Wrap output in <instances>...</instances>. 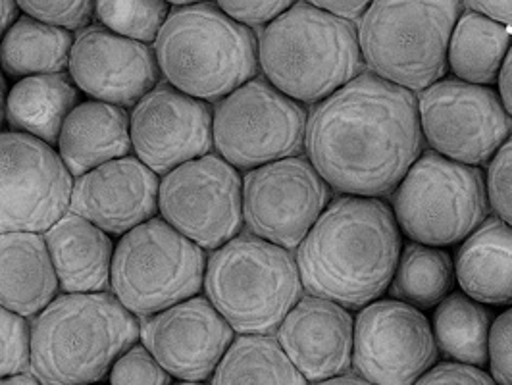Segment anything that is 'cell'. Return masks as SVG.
<instances>
[{"label": "cell", "mask_w": 512, "mask_h": 385, "mask_svg": "<svg viewBox=\"0 0 512 385\" xmlns=\"http://www.w3.org/2000/svg\"><path fill=\"white\" fill-rule=\"evenodd\" d=\"M68 76L93 101L131 110L160 83L153 47L101 26L77 33Z\"/></svg>", "instance_id": "18"}, {"label": "cell", "mask_w": 512, "mask_h": 385, "mask_svg": "<svg viewBox=\"0 0 512 385\" xmlns=\"http://www.w3.org/2000/svg\"><path fill=\"white\" fill-rule=\"evenodd\" d=\"M56 153L74 180L129 156V110L99 101L77 104L62 126Z\"/></svg>", "instance_id": "22"}, {"label": "cell", "mask_w": 512, "mask_h": 385, "mask_svg": "<svg viewBox=\"0 0 512 385\" xmlns=\"http://www.w3.org/2000/svg\"><path fill=\"white\" fill-rule=\"evenodd\" d=\"M74 178L56 149L0 131V233H45L70 212Z\"/></svg>", "instance_id": "14"}, {"label": "cell", "mask_w": 512, "mask_h": 385, "mask_svg": "<svg viewBox=\"0 0 512 385\" xmlns=\"http://www.w3.org/2000/svg\"><path fill=\"white\" fill-rule=\"evenodd\" d=\"M493 316L486 305L453 291L436 308L432 332L437 353L451 362L484 368Z\"/></svg>", "instance_id": "28"}, {"label": "cell", "mask_w": 512, "mask_h": 385, "mask_svg": "<svg viewBox=\"0 0 512 385\" xmlns=\"http://www.w3.org/2000/svg\"><path fill=\"white\" fill-rule=\"evenodd\" d=\"M511 45L512 29L466 8L451 33L447 70L464 83L491 87L499 79Z\"/></svg>", "instance_id": "26"}, {"label": "cell", "mask_w": 512, "mask_h": 385, "mask_svg": "<svg viewBox=\"0 0 512 385\" xmlns=\"http://www.w3.org/2000/svg\"><path fill=\"white\" fill-rule=\"evenodd\" d=\"M43 233H0V307L35 318L60 295Z\"/></svg>", "instance_id": "23"}, {"label": "cell", "mask_w": 512, "mask_h": 385, "mask_svg": "<svg viewBox=\"0 0 512 385\" xmlns=\"http://www.w3.org/2000/svg\"><path fill=\"white\" fill-rule=\"evenodd\" d=\"M20 18V8L18 2H8V0H0V43L4 39V35L8 33V29L12 24Z\"/></svg>", "instance_id": "42"}, {"label": "cell", "mask_w": 512, "mask_h": 385, "mask_svg": "<svg viewBox=\"0 0 512 385\" xmlns=\"http://www.w3.org/2000/svg\"><path fill=\"white\" fill-rule=\"evenodd\" d=\"M293 2H220L218 8L241 26L266 27L278 20Z\"/></svg>", "instance_id": "37"}, {"label": "cell", "mask_w": 512, "mask_h": 385, "mask_svg": "<svg viewBox=\"0 0 512 385\" xmlns=\"http://www.w3.org/2000/svg\"><path fill=\"white\" fill-rule=\"evenodd\" d=\"M391 210L412 243L455 247L489 218L486 174L424 151L391 195Z\"/></svg>", "instance_id": "8"}, {"label": "cell", "mask_w": 512, "mask_h": 385, "mask_svg": "<svg viewBox=\"0 0 512 385\" xmlns=\"http://www.w3.org/2000/svg\"><path fill=\"white\" fill-rule=\"evenodd\" d=\"M158 187L153 170L129 154L74 180L70 212L122 237L158 216Z\"/></svg>", "instance_id": "19"}, {"label": "cell", "mask_w": 512, "mask_h": 385, "mask_svg": "<svg viewBox=\"0 0 512 385\" xmlns=\"http://www.w3.org/2000/svg\"><path fill=\"white\" fill-rule=\"evenodd\" d=\"M18 8L29 18L68 33L85 31L95 18V2H18Z\"/></svg>", "instance_id": "34"}, {"label": "cell", "mask_w": 512, "mask_h": 385, "mask_svg": "<svg viewBox=\"0 0 512 385\" xmlns=\"http://www.w3.org/2000/svg\"><path fill=\"white\" fill-rule=\"evenodd\" d=\"M172 385H206V384H195V382H178V384Z\"/></svg>", "instance_id": "46"}, {"label": "cell", "mask_w": 512, "mask_h": 385, "mask_svg": "<svg viewBox=\"0 0 512 385\" xmlns=\"http://www.w3.org/2000/svg\"><path fill=\"white\" fill-rule=\"evenodd\" d=\"M210 385H308L272 335H237Z\"/></svg>", "instance_id": "30"}, {"label": "cell", "mask_w": 512, "mask_h": 385, "mask_svg": "<svg viewBox=\"0 0 512 385\" xmlns=\"http://www.w3.org/2000/svg\"><path fill=\"white\" fill-rule=\"evenodd\" d=\"M453 257L439 247L422 243H403L389 295L420 312L436 308L455 287Z\"/></svg>", "instance_id": "29"}, {"label": "cell", "mask_w": 512, "mask_h": 385, "mask_svg": "<svg viewBox=\"0 0 512 385\" xmlns=\"http://www.w3.org/2000/svg\"><path fill=\"white\" fill-rule=\"evenodd\" d=\"M403 233L382 199H333L297 249L303 289L347 310L380 301L389 291Z\"/></svg>", "instance_id": "2"}, {"label": "cell", "mask_w": 512, "mask_h": 385, "mask_svg": "<svg viewBox=\"0 0 512 385\" xmlns=\"http://www.w3.org/2000/svg\"><path fill=\"white\" fill-rule=\"evenodd\" d=\"M203 291L235 334L270 335L305 289L291 251L239 233L208 255Z\"/></svg>", "instance_id": "6"}, {"label": "cell", "mask_w": 512, "mask_h": 385, "mask_svg": "<svg viewBox=\"0 0 512 385\" xmlns=\"http://www.w3.org/2000/svg\"><path fill=\"white\" fill-rule=\"evenodd\" d=\"M455 280L480 305L512 307V228L489 216L455 253Z\"/></svg>", "instance_id": "24"}, {"label": "cell", "mask_w": 512, "mask_h": 385, "mask_svg": "<svg viewBox=\"0 0 512 385\" xmlns=\"http://www.w3.org/2000/svg\"><path fill=\"white\" fill-rule=\"evenodd\" d=\"M312 385H372L368 382H364L359 376H353V374H343V376H337L332 380H324V382H318V384Z\"/></svg>", "instance_id": "43"}, {"label": "cell", "mask_w": 512, "mask_h": 385, "mask_svg": "<svg viewBox=\"0 0 512 385\" xmlns=\"http://www.w3.org/2000/svg\"><path fill=\"white\" fill-rule=\"evenodd\" d=\"M308 112L264 77H255L214 106V149L239 172L305 151Z\"/></svg>", "instance_id": "10"}, {"label": "cell", "mask_w": 512, "mask_h": 385, "mask_svg": "<svg viewBox=\"0 0 512 385\" xmlns=\"http://www.w3.org/2000/svg\"><path fill=\"white\" fill-rule=\"evenodd\" d=\"M31 360V324L0 307V380L27 374Z\"/></svg>", "instance_id": "32"}, {"label": "cell", "mask_w": 512, "mask_h": 385, "mask_svg": "<svg viewBox=\"0 0 512 385\" xmlns=\"http://www.w3.org/2000/svg\"><path fill=\"white\" fill-rule=\"evenodd\" d=\"M141 343L180 382L205 384L235 339L230 324L205 295L139 320Z\"/></svg>", "instance_id": "17"}, {"label": "cell", "mask_w": 512, "mask_h": 385, "mask_svg": "<svg viewBox=\"0 0 512 385\" xmlns=\"http://www.w3.org/2000/svg\"><path fill=\"white\" fill-rule=\"evenodd\" d=\"M141 324L110 293H60L31 320V376L41 385L101 384L139 343Z\"/></svg>", "instance_id": "3"}, {"label": "cell", "mask_w": 512, "mask_h": 385, "mask_svg": "<svg viewBox=\"0 0 512 385\" xmlns=\"http://www.w3.org/2000/svg\"><path fill=\"white\" fill-rule=\"evenodd\" d=\"M214 108L158 83L129 110L131 151L158 178L214 149Z\"/></svg>", "instance_id": "16"}, {"label": "cell", "mask_w": 512, "mask_h": 385, "mask_svg": "<svg viewBox=\"0 0 512 385\" xmlns=\"http://www.w3.org/2000/svg\"><path fill=\"white\" fill-rule=\"evenodd\" d=\"M8 83H6V76L0 70V131L2 126L6 124V99H8Z\"/></svg>", "instance_id": "44"}, {"label": "cell", "mask_w": 512, "mask_h": 385, "mask_svg": "<svg viewBox=\"0 0 512 385\" xmlns=\"http://www.w3.org/2000/svg\"><path fill=\"white\" fill-rule=\"evenodd\" d=\"M79 104V91L68 74L31 76L16 81L6 99L10 131L56 147L66 118Z\"/></svg>", "instance_id": "25"}, {"label": "cell", "mask_w": 512, "mask_h": 385, "mask_svg": "<svg viewBox=\"0 0 512 385\" xmlns=\"http://www.w3.org/2000/svg\"><path fill=\"white\" fill-rule=\"evenodd\" d=\"M43 235L62 293H104L110 289L116 251L112 235L74 212H68Z\"/></svg>", "instance_id": "21"}, {"label": "cell", "mask_w": 512, "mask_h": 385, "mask_svg": "<svg viewBox=\"0 0 512 385\" xmlns=\"http://www.w3.org/2000/svg\"><path fill=\"white\" fill-rule=\"evenodd\" d=\"M486 185L489 208L512 228V135L487 164Z\"/></svg>", "instance_id": "35"}, {"label": "cell", "mask_w": 512, "mask_h": 385, "mask_svg": "<svg viewBox=\"0 0 512 385\" xmlns=\"http://www.w3.org/2000/svg\"><path fill=\"white\" fill-rule=\"evenodd\" d=\"M422 153L418 97L372 74L308 114L305 156L339 195L384 201Z\"/></svg>", "instance_id": "1"}, {"label": "cell", "mask_w": 512, "mask_h": 385, "mask_svg": "<svg viewBox=\"0 0 512 385\" xmlns=\"http://www.w3.org/2000/svg\"><path fill=\"white\" fill-rule=\"evenodd\" d=\"M466 8L512 29V2H468Z\"/></svg>", "instance_id": "40"}, {"label": "cell", "mask_w": 512, "mask_h": 385, "mask_svg": "<svg viewBox=\"0 0 512 385\" xmlns=\"http://www.w3.org/2000/svg\"><path fill=\"white\" fill-rule=\"evenodd\" d=\"M93 385H101V384H93Z\"/></svg>", "instance_id": "47"}, {"label": "cell", "mask_w": 512, "mask_h": 385, "mask_svg": "<svg viewBox=\"0 0 512 385\" xmlns=\"http://www.w3.org/2000/svg\"><path fill=\"white\" fill-rule=\"evenodd\" d=\"M164 83L203 103H220L258 74V37L218 4H176L153 45Z\"/></svg>", "instance_id": "5"}, {"label": "cell", "mask_w": 512, "mask_h": 385, "mask_svg": "<svg viewBox=\"0 0 512 385\" xmlns=\"http://www.w3.org/2000/svg\"><path fill=\"white\" fill-rule=\"evenodd\" d=\"M158 216L203 251H216L243 230V176L206 154L160 178Z\"/></svg>", "instance_id": "11"}, {"label": "cell", "mask_w": 512, "mask_h": 385, "mask_svg": "<svg viewBox=\"0 0 512 385\" xmlns=\"http://www.w3.org/2000/svg\"><path fill=\"white\" fill-rule=\"evenodd\" d=\"M430 151L466 166L489 164L512 135V118L493 87L443 77L418 97Z\"/></svg>", "instance_id": "12"}, {"label": "cell", "mask_w": 512, "mask_h": 385, "mask_svg": "<svg viewBox=\"0 0 512 385\" xmlns=\"http://www.w3.org/2000/svg\"><path fill=\"white\" fill-rule=\"evenodd\" d=\"M110 385H172V376L154 359L143 343H135L108 372Z\"/></svg>", "instance_id": "33"}, {"label": "cell", "mask_w": 512, "mask_h": 385, "mask_svg": "<svg viewBox=\"0 0 512 385\" xmlns=\"http://www.w3.org/2000/svg\"><path fill=\"white\" fill-rule=\"evenodd\" d=\"M432 322L416 308L380 299L355 316L353 368L372 385H414L437 362Z\"/></svg>", "instance_id": "15"}, {"label": "cell", "mask_w": 512, "mask_h": 385, "mask_svg": "<svg viewBox=\"0 0 512 385\" xmlns=\"http://www.w3.org/2000/svg\"><path fill=\"white\" fill-rule=\"evenodd\" d=\"M74 35L22 14L0 43V70L10 79L66 74Z\"/></svg>", "instance_id": "27"}, {"label": "cell", "mask_w": 512, "mask_h": 385, "mask_svg": "<svg viewBox=\"0 0 512 385\" xmlns=\"http://www.w3.org/2000/svg\"><path fill=\"white\" fill-rule=\"evenodd\" d=\"M461 2H372L359 24V47L372 76L422 93L447 74V51Z\"/></svg>", "instance_id": "7"}, {"label": "cell", "mask_w": 512, "mask_h": 385, "mask_svg": "<svg viewBox=\"0 0 512 385\" xmlns=\"http://www.w3.org/2000/svg\"><path fill=\"white\" fill-rule=\"evenodd\" d=\"M0 385H41L31 374H20V376H12V378H4L0 380Z\"/></svg>", "instance_id": "45"}, {"label": "cell", "mask_w": 512, "mask_h": 385, "mask_svg": "<svg viewBox=\"0 0 512 385\" xmlns=\"http://www.w3.org/2000/svg\"><path fill=\"white\" fill-rule=\"evenodd\" d=\"M489 376L497 385H512V307L491 324L487 349Z\"/></svg>", "instance_id": "36"}, {"label": "cell", "mask_w": 512, "mask_h": 385, "mask_svg": "<svg viewBox=\"0 0 512 385\" xmlns=\"http://www.w3.org/2000/svg\"><path fill=\"white\" fill-rule=\"evenodd\" d=\"M414 385H497L484 368L459 362H441Z\"/></svg>", "instance_id": "38"}, {"label": "cell", "mask_w": 512, "mask_h": 385, "mask_svg": "<svg viewBox=\"0 0 512 385\" xmlns=\"http://www.w3.org/2000/svg\"><path fill=\"white\" fill-rule=\"evenodd\" d=\"M316 8L332 14L339 20L351 22L353 20H362V16L366 14L370 2H312Z\"/></svg>", "instance_id": "39"}, {"label": "cell", "mask_w": 512, "mask_h": 385, "mask_svg": "<svg viewBox=\"0 0 512 385\" xmlns=\"http://www.w3.org/2000/svg\"><path fill=\"white\" fill-rule=\"evenodd\" d=\"M170 14V4L160 0L147 2H95V18L101 27L131 41L151 45Z\"/></svg>", "instance_id": "31"}, {"label": "cell", "mask_w": 512, "mask_h": 385, "mask_svg": "<svg viewBox=\"0 0 512 385\" xmlns=\"http://www.w3.org/2000/svg\"><path fill=\"white\" fill-rule=\"evenodd\" d=\"M330 203V185L303 154L243 176V224L251 235L287 251L299 249Z\"/></svg>", "instance_id": "13"}, {"label": "cell", "mask_w": 512, "mask_h": 385, "mask_svg": "<svg viewBox=\"0 0 512 385\" xmlns=\"http://www.w3.org/2000/svg\"><path fill=\"white\" fill-rule=\"evenodd\" d=\"M264 79L299 104H320L362 74L359 33L312 2H293L258 37Z\"/></svg>", "instance_id": "4"}, {"label": "cell", "mask_w": 512, "mask_h": 385, "mask_svg": "<svg viewBox=\"0 0 512 385\" xmlns=\"http://www.w3.org/2000/svg\"><path fill=\"white\" fill-rule=\"evenodd\" d=\"M497 93H499V99L505 106L507 114L512 118V45L507 58H505V64L501 68L499 79H497Z\"/></svg>", "instance_id": "41"}, {"label": "cell", "mask_w": 512, "mask_h": 385, "mask_svg": "<svg viewBox=\"0 0 512 385\" xmlns=\"http://www.w3.org/2000/svg\"><path fill=\"white\" fill-rule=\"evenodd\" d=\"M208 255L160 216L137 226L116 243L110 293L135 318L201 295Z\"/></svg>", "instance_id": "9"}, {"label": "cell", "mask_w": 512, "mask_h": 385, "mask_svg": "<svg viewBox=\"0 0 512 385\" xmlns=\"http://www.w3.org/2000/svg\"><path fill=\"white\" fill-rule=\"evenodd\" d=\"M276 339L312 384L349 374L353 368L355 316L328 299L303 295L285 316Z\"/></svg>", "instance_id": "20"}]
</instances>
